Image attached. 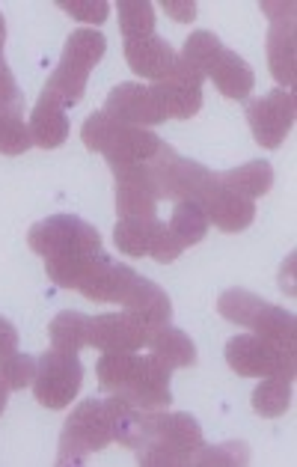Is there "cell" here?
I'll use <instances>...</instances> for the list:
<instances>
[{
    "label": "cell",
    "mask_w": 297,
    "mask_h": 467,
    "mask_svg": "<svg viewBox=\"0 0 297 467\" xmlns=\"http://www.w3.org/2000/svg\"><path fill=\"white\" fill-rule=\"evenodd\" d=\"M27 244L33 254L45 259V271L60 289H77L89 265L105 254L96 226L75 214H51L33 223Z\"/></svg>",
    "instance_id": "cell-1"
},
{
    "label": "cell",
    "mask_w": 297,
    "mask_h": 467,
    "mask_svg": "<svg viewBox=\"0 0 297 467\" xmlns=\"http://www.w3.org/2000/svg\"><path fill=\"white\" fill-rule=\"evenodd\" d=\"M101 390L125 399L140 411H158L173 402L169 393V369L152 358H140L134 351H105L96 363Z\"/></svg>",
    "instance_id": "cell-2"
},
{
    "label": "cell",
    "mask_w": 297,
    "mask_h": 467,
    "mask_svg": "<svg viewBox=\"0 0 297 467\" xmlns=\"http://www.w3.org/2000/svg\"><path fill=\"white\" fill-rule=\"evenodd\" d=\"M108 39L105 33L96 27H81L66 39V48L56 69L51 72L48 84L42 89V99L56 101L60 108H75L84 99V89L89 81V72L96 69V63L105 57Z\"/></svg>",
    "instance_id": "cell-3"
},
{
    "label": "cell",
    "mask_w": 297,
    "mask_h": 467,
    "mask_svg": "<svg viewBox=\"0 0 297 467\" xmlns=\"http://www.w3.org/2000/svg\"><path fill=\"white\" fill-rule=\"evenodd\" d=\"M113 443V402L110 399H87L68 414L56 464H84L93 452Z\"/></svg>",
    "instance_id": "cell-4"
},
{
    "label": "cell",
    "mask_w": 297,
    "mask_h": 467,
    "mask_svg": "<svg viewBox=\"0 0 297 467\" xmlns=\"http://www.w3.org/2000/svg\"><path fill=\"white\" fill-rule=\"evenodd\" d=\"M81 140L89 152H105L108 164H125V161H152L155 152L161 150V138L155 131L140 129V125H122L108 119L105 113H93L84 129Z\"/></svg>",
    "instance_id": "cell-5"
},
{
    "label": "cell",
    "mask_w": 297,
    "mask_h": 467,
    "mask_svg": "<svg viewBox=\"0 0 297 467\" xmlns=\"http://www.w3.org/2000/svg\"><path fill=\"white\" fill-rule=\"evenodd\" d=\"M148 173L158 188V197L167 200H200V193L205 185L214 179L211 170H205L200 161L193 158H181L173 146L161 143V150L155 152V158L148 161Z\"/></svg>",
    "instance_id": "cell-6"
},
{
    "label": "cell",
    "mask_w": 297,
    "mask_h": 467,
    "mask_svg": "<svg viewBox=\"0 0 297 467\" xmlns=\"http://www.w3.org/2000/svg\"><path fill=\"white\" fill-rule=\"evenodd\" d=\"M226 363L241 379H271V375L294 379V351H285L256 334L232 337L226 343Z\"/></svg>",
    "instance_id": "cell-7"
},
{
    "label": "cell",
    "mask_w": 297,
    "mask_h": 467,
    "mask_svg": "<svg viewBox=\"0 0 297 467\" xmlns=\"http://www.w3.org/2000/svg\"><path fill=\"white\" fill-rule=\"evenodd\" d=\"M84 384V367L77 355H66V351H45L36 360V375H33V396L36 402L60 411L77 396Z\"/></svg>",
    "instance_id": "cell-8"
},
{
    "label": "cell",
    "mask_w": 297,
    "mask_h": 467,
    "mask_svg": "<svg viewBox=\"0 0 297 467\" xmlns=\"http://www.w3.org/2000/svg\"><path fill=\"white\" fill-rule=\"evenodd\" d=\"M113 242L125 256H152L161 265L176 262L185 247H181L169 226L158 218H119L117 230H113Z\"/></svg>",
    "instance_id": "cell-9"
},
{
    "label": "cell",
    "mask_w": 297,
    "mask_h": 467,
    "mask_svg": "<svg viewBox=\"0 0 297 467\" xmlns=\"http://www.w3.org/2000/svg\"><path fill=\"white\" fill-rule=\"evenodd\" d=\"M247 122L259 146L277 150L294 125V96L285 89H273L268 96L247 101Z\"/></svg>",
    "instance_id": "cell-10"
},
{
    "label": "cell",
    "mask_w": 297,
    "mask_h": 467,
    "mask_svg": "<svg viewBox=\"0 0 297 467\" xmlns=\"http://www.w3.org/2000/svg\"><path fill=\"white\" fill-rule=\"evenodd\" d=\"M117 176V212L119 218H155L158 212V188L148 173V161H125L110 164Z\"/></svg>",
    "instance_id": "cell-11"
},
{
    "label": "cell",
    "mask_w": 297,
    "mask_h": 467,
    "mask_svg": "<svg viewBox=\"0 0 297 467\" xmlns=\"http://www.w3.org/2000/svg\"><path fill=\"white\" fill-rule=\"evenodd\" d=\"M271 16L268 30V63L271 75L282 89L294 87V4H261Z\"/></svg>",
    "instance_id": "cell-12"
},
{
    "label": "cell",
    "mask_w": 297,
    "mask_h": 467,
    "mask_svg": "<svg viewBox=\"0 0 297 467\" xmlns=\"http://www.w3.org/2000/svg\"><path fill=\"white\" fill-rule=\"evenodd\" d=\"M197 202L202 206L209 223H214L217 230H223V233H241L256 218V202L241 197V193H235L232 188H226L217 173L209 185H205Z\"/></svg>",
    "instance_id": "cell-13"
},
{
    "label": "cell",
    "mask_w": 297,
    "mask_h": 467,
    "mask_svg": "<svg viewBox=\"0 0 297 467\" xmlns=\"http://www.w3.org/2000/svg\"><path fill=\"white\" fill-rule=\"evenodd\" d=\"M155 330L128 313H105L89 318V346L98 351H140L148 348Z\"/></svg>",
    "instance_id": "cell-14"
},
{
    "label": "cell",
    "mask_w": 297,
    "mask_h": 467,
    "mask_svg": "<svg viewBox=\"0 0 297 467\" xmlns=\"http://www.w3.org/2000/svg\"><path fill=\"white\" fill-rule=\"evenodd\" d=\"M137 280H140V275H137L131 265L113 262L108 254H101L93 265H89L84 280L77 283V292L98 304H122L128 298V292L134 289Z\"/></svg>",
    "instance_id": "cell-15"
},
{
    "label": "cell",
    "mask_w": 297,
    "mask_h": 467,
    "mask_svg": "<svg viewBox=\"0 0 297 467\" xmlns=\"http://www.w3.org/2000/svg\"><path fill=\"white\" fill-rule=\"evenodd\" d=\"M108 119L113 122H122V125H158L164 122L161 110L155 108L152 96H148V87L143 84H119L110 89V96L105 101V108H101Z\"/></svg>",
    "instance_id": "cell-16"
},
{
    "label": "cell",
    "mask_w": 297,
    "mask_h": 467,
    "mask_svg": "<svg viewBox=\"0 0 297 467\" xmlns=\"http://www.w3.org/2000/svg\"><path fill=\"white\" fill-rule=\"evenodd\" d=\"M125 60H128L131 72L158 84V81H169V78H173L179 54L169 48V42L164 36L152 33V36H146V39L125 42Z\"/></svg>",
    "instance_id": "cell-17"
},
{
    "label": "cell",
    "mask_w": 297,
    "mask_h": 467,
    "mask_svg": "<svg viewBox=\"0 0 297 467\" xmlns=\"http://www.w3.org/2000/svg\"><path fill=\"white\" fill-rule=\"evenodd\" d=\"M122 306H125V313L148 327H164L169 325V318H173V301H169V295L143 275L134 283V289L128 292V298L122 301Z\"/></svg>",
    "instance_id": "cell-18"
},
{
    "label": "cell",
    "mask_w": 297,
    "mask_h": 467,
    "mask_svg": "<svg viewBox=\"0 0 297 467\" xmlns=\"http://www.w3.org/2000/svg\"><path fill=\"white\" fill-rule=\"evenodd\" d=\"M205 78H211L214 87L220 89L226 99H247L256 87V75L250 69V63L230 48L217 51V57L209 63V69H205Z\"/></svg>",
    "instance_id": "cell-19"
},
{
    "label": "cell",
    "mask_w": 297,
    "mask_h": 467,
    "mask_svg": "<svg viewBox=\"0 0 297 467\" xmlns=\"http://www.w3.org/2000/svg\"><path fill=\"white\" fill-rule=\"evenodd\" d=\"M148 96L164 119H190L202 108V87H188L179 81H158L148 87Z\"/></svg>",
    "instance_id": "cell-20"
},
{
    "label": "cell",
    "mask_w": 297,
    "mask_h": 467,
    "mask_svg": "<svg viewBox=\"0 0 297 467\" xmlns=\"http://www.w3.org/2000/svg\"><path fill=\"white\" fill-rule=\"evenodd\" d=\"M27 129H30L33 146H39V150H56V146H63L66 138H68L66 108H60L51 99L39 96L36 108H33V113H30Z\"/></svg>",
    "instance_id": "cell-21"
},
{
    "label": "cell",
    "mask_w": 297,
    "mask_h": 467,
    "mask_svg": "<svg viewBox=\"0 0 297 467\" xmlns=\"http://www.w3.org/2000/svg\"><path fill=\"white\" fill-rule=\"evenodd\" d=\"M148 358L173 372V369L193 367V363H197V346H193V339L185 330L164 325L155 330L152 343H148Z\"/></svg>",
    "instance_id": "cell-22"
},
{
    "label": "cell",
    "mask_w": 297,
    "mask_h": 467,
    "mask_svg": "<svg viewBox=\"0 0 297 467\" xmlns=\"http://www.w3.org/2000/svg\"><path fill=\"white\" fill-rule=\"evenodd\" d=\"M256 337L268 339V343L280 346L285 351H294V343H297V318L292 310H285V306H277V304H268L259 310V316L253 318V325H250Z\"/></svg>",
    "instance_id": "cell-23"
},
{
    "label": "cell",
    "mask_w": 297,
    "mask_h": 467,
    "mask_svg": "<svg viewBox=\"0 0 297 467\" xmlns=\"http://www.w3.org/2000/svg\"><path fill=\"white\" fill-rule=\"evenodd\" d=\"M226 188L241 193L247 200H256L261 193H268L273 185V167L268 161H247L241 167L230 170V173H217Z\"/></svg>",
    "instance_id": "cell-24"
},
{
    "label": "cell",
    "mask_w": 297,
    "mask_h": 467,
    "mask_svg": "<svg viewBox=\"0 0 297 467\" xmlns=\"http://www.w3.org/2000/svg\"><path fill=\"white\" fill-rule=\"evenodd\" d=\"M169 233H173V238L181 244V247H193L200 244L205 235H209V218H205V212L200 202L193 200H179L176 202V212L173 218H169Z\"/></svg>",
    "instance_id": "cell-25"
},
{
    "label": "cell",
    "mask_w": 297,
    "mask_h": 467,
    "mask_svg": "<svg viewBox=\"0 0 297 467\" xmlns=\"http://www.w3.org/2000/svg\"><path fill=\"white\" fill-rule=\"evenodd\" d=\"M51 346L66 355H77L84 346H89V316L66 310L60 316H54V322L48 325Z\"/></svg>",
    "instance_id": "cell-26"
},
{
    "label": "cell",
    "mask_w": 297,
    "mask_h": 467,
    "mask_svg": "<svg viewBox=\"0 0 297 467\" xmlns=\"http://www.w3.org/2000/svg\"><path fill=\"white\" fill-rule=\"evenodd\" d=\"M292 381L285 375H271L253 390V411L259 417H280L292 405Z\"/></svg>",
    "instance_id": "cell-27"
},
{
    "label": "cell",
    "mask_w": 297,
    "mask_h": 467,
    "mask_svg": "<svg viewBox=\"0 0 297 467\" xmlns=\"http://www.w3.org/2000/svg\"><path fill=\"white\" fill-rule=\"evenodd\" d=\"M119 30L125 42L146 39L155 33V6L148 0H122L119 4Z\"/></svg>",
    "instance_id": "cell-28"
},
{
    "label": "cell",
    "mask_w": 297,
    "mask_h": 467,
    "mask_svg": "<svg viewBox=\"0 0 297 467\" xmlns=\"http://www.w3.org/2000/svg\"><path fill=\"white\" fill-rule=\"evenodd\" d=\"M261 306H265V301H261L259 295L244 292V289H230L217 298V313H220L226 322L241 325V327L253 325V318L259 316Z\"/></svg>",
    "instance_id": "cell-29"
},
{
    "label": "cell",
    "mask_w": 297,
    "mask_h": 467,
    "mask_svg": "<svg viewBox=\"0 0 297 467\" xmlns=\"http://www.w3.org/2000/svg\"><path fill=\"white\" fill-rule=\"evenodd\" d=\"M36 375V358L21 355V351H9L0 358V384L6 390H25L27 384H33Z\"/></svg>",
    "instance_id": "cell-30"
},
{
    "label": "cell",
    "mask_w": 297,
    "mask_h": 467,
    "mask_svg": "<svg viewBox=\"0 0 297 467\" xmlns=\"http://www.w3.org/2000/svg\"><path fill=\"white\" fill-rule=\"evenodd\" d=\"M33 146L30 129L25 119L15 117V113H4L0 110V152L4 155H25Z\"/></svg>",
    "instance_id": "cell-31"
},
{
    "label": "cell",
    "mask_w": 297,
    "mask_h": 467,
    "mask_svg": "<svg viewBox=\"0 0 297 467\" xmlns=\"http://www.w3.org/2000/svg\"><path fill=\"white\" fill-rule=\"evenodd\" d=\"M223 48V42L214 36V33L209 30H197V33H190L188 42H185V48H181V60H188L190 66H197V69L205 75V69H209V63L217 57V51Z\"/></svg>",
    "instance_id": "cell-32"
},
{
    "label": "cell",
    "mask_w": 297,
    "mask_h": 467,
    "mask_svg": "<svg viewBox=\"0 0 297 467\" xmlns=\"http://www.w3.org/2000/svg\"><path fill=\"white\" fill-rule=\"evenodd\" d=\"M250 462V447L241 441H230L220 443V447H202L193 455V464H247Z\"/></svg>",
    "instance_id": "cell-33"
},
{
    "label": "cell",
    "mask_w": 297,
    "mask_h": 467,
    "mask_svg": "<svg viewBox=\"0 0 297 467\" xmlns=\"http://www.w3.org/2000/svg\"><path fill=\"white\" fill-rule=\"evenodd\" d=\"M56 6L72 18L87 21V25H96V27L101 25V21H108V16H110L108 0H60Z\"/></svg>",
    "instance_id": "cell-34"
},
{
    "label": "cell",
    "mask_w": 297,
    "mask_h": 467,
    "mask_svg": "<svg viewBox=\"0 0 297 467\" xmlns=\"http://www.w3.org/2000/svg\"><path fill=\"white\" fill-rule=\"evenodd\" d=\"M21 105H25V99H21L18 81H15V75L9 72L6 57H4V45H0V110L21 117Z\"/></svg>",
    "instance_id": "cell-35"
},
{
    "label": "cell",
    "mask_w": 297,
    "mask_h": 467,
    "mask_svg": "<svg viewBox=\"0 0 297 467\" xmlns=\"http://www.w3.org/2000/svg\"><path fill=\"white\" fill-rule=\"evenodd\" d=\"M164 13L179 21V25H185V21H193V16H197V4L193 0H164Z\"/></svg>",
    "instance_id": "cell-36"
},
{
    "label": "cell",
    "mask_w": 297,
    "mask_h": 467,
    "mask_svg": "<svg viewBox=\"0 0 297 467\" xmlns=\"http://www.w3.org/2000/svg\"><path fill=\"white\" fill-rule=\"evenodd\" d=\"M15 348H18V330L9 318L0 316V358L9 355V351H15Z\"/></svg>",
    "instance_id": "cell-37"
},
{
    "label": "cell",
    "mask_w": 297,
    "mask_h": 467,
    "mask_svg": "<svg viewBox=\"0 0 297 467\" xmlns=\"http://www.w3.org/2000/svg\"><path fill=\"white\" fill-rule=\"evenodd\" d=\"M6 396H9V390H6V387H4V384H0V414H4V411H6Z\"/></svg>",
    "instance_id": "cell-38"
},
{
    "label": "cell",
    "mask_w": 297,
    "mask_h": 467,
    "mask_svg": "<svg viewBox=\"0 0 297 467\" xmlns=\"http://www.w3.org/2000/svg\"><path fill=\"white\" fill-rule=\"evenodd\" d=\"M6 39V21H4V13H0V45Z\"/></svg>",
    "instance_id": "cell-39"
}]
</instances>
